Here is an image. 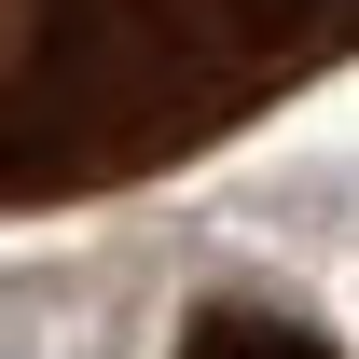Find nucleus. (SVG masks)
Instances as JSON below:
<instances>
[{
	"label": "nucleus",
	"mask_w": 359,
	"mask_h": 359,
	"mask_svg": "<svg viewBox=\"0 0 359 359\" xmlns=\"http://www.w3.org/2000/svg\"><path fill=\"white\" fill-rule=\"evenodd\" d=\"M180 359H346L318 318H290V304H263V290H222V304H194L180 318Z\"/></svg>",
	"instance_id": "1"
}]
</instances>
